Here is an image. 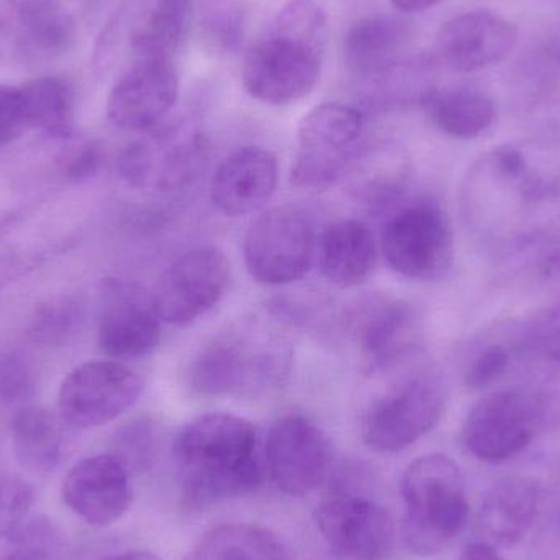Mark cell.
Returning <instances> with one entry per match:
<instances>
[{"label": "cell", "mask_w": 560, "mask_h": 560, "mask_svg": "<svg viewBox=\"0 0 560 560\" xmlns=\"http://www.w3.org/2000/svg\"><path fill=\"white\" fill-rule=\"evenodd\" d=\"M463 207L487 249L523 252L560 222V170L542 166L515 144L493 148L470 167Z\"/></svg>", "instance_id": "obj_1"}, {"label": "cell", "mask_w": 560, "mask_h": 560, "mask_svg": "<svg viewBox=\"0 0 560 560\" xmlns=\"http://www.w3.org/2000/svg\"><path fill=\"white\" fill-rule=\"evenodd\" d=\"M184 499L209 506L255 492L262 483L258 433L245 418L209 413L180 430L174 444Z\"/></svg>", "instance_id": "obj_2"}, {"label": "cell", "mask_w": 560, "mask_h": 560, "mask_svg": "<svg viewBox=\"0 0 560 560\" xmlns=\"http://www.w3.org/2000/svg\"><path fill=\"white\" fill-rule=\"evenodd\" d=\"M328 42V19L315 0H289L271 32L256 43L243 65V85L266 105L302 101L318 84Z\"/></svg>", "instance_id": "obj_3"}, {"label": "cell", "mask_w": 560, "mask_h": 560, "mask_svg": "<svg viewBox=\"0 0 560 560\" xmlns=\"http://www.w3.org/2000/svg\"><path fill=\"white\" fill-rule=\"evenodd\" d=\"M400 492L405 503L404 541L415 555H438L466 526V482L450 457L427 454L415 459L401 477Z\"/></svg>", "instance_id": "obj_4"}, {"label": "cell", "mask_w": 560, "mask_h": 560, "mask_svg": "<svg viewBox=\"0 0 560 560\" xmlns=\"http://www.w3.org/2000/svg\"><path fill=\"white\" fill-rule=\"evenodd\" d=\"M79 28L72 0H0V61L48 65L74 48Z\"/></svg>", "instance_id": "obj_5"}, {"label": "cell", "mask_w": 560, "mask_h": 560, "mask_svg": "<svg viewBox=\"0 0 560 560\" xmlns=\"http://www.w3.org/2000/svg\"><path fill=\"white\" fill-rule=\"evenodd\" d=\"M444 408L446 395L436 378H405L371 401L362 417V440L377 453L407 450L440 423Z\"/></svg>", "instance_id": "obj_6"}, {"label": "cell", "mask_w": 560, "mask_h": 560, "mask_svg": "<svg viewBox=\"0 0 560 560\" xmlns=\"http://www.w3.org/2000/svg\"><path fill=\"white\" fill-rule=\"evenodd\" d=\"M312 220L299 207L279 206L255 220L245 236L246 268L262 285H287L300 280L315 261Z\"/></svg>", "instance_id": "obj_7"}, {"label": "cell", "mask_w": 560, "mask_h": 560, "mask_svg": "<svg viewBox=\"0 0 560 560\" xmlns=\"http://www.w3.org/2000/svg\"><path fill=\"white\" fill-rule=\"evenodd\" d=\"M382 252L388 266L404 278H443L454 258L446 212L433 200H417L398 210L382 230Z\"/></svg>", "instance_id": "obj_8"}, {"label": "cell", "mask_w": 560, "mask_h": 560, "mask_svg": "<svg viewBox=\"0 0 560 560\" xmlns=\"http://www.w3.org/2000/svg\"><path fill=\"white\" fill-rule=\"evenodd\" d=\"M364 128V118L351 105L326 102L300 120V151L290 170L299 189H328L345 173L352 148Z\"/></svg>", "instance_id": "obj_9"}, {"label": "cell", "mask_w": 560, "mask_h": 560, "mask_svg": "<svg viewBox=\"0 0 560 560\" xmlns=\"http://www.w3.org/2000/svg\"><path fill=\"white\" fill-rule=\"evenodd\" d=\"M545 418L541 400L525 388H503L477 401L463 427L467 451L483 463H503L532 444Z\"/></svg>", "instance_id": "obj_10"}, {"label": "cell", "mask_w": 560, "mask_h": 560, "mask_svg": "<svg viewBox=\"0 0 560 560\" xmlns=\"http://www.w3.org/2000/svg\"><path fill=\"white\" fill-rule=\"evenodd\" d=\"M143 390V378L121 362H85L59 387V417L79 430L104 427L131 410Z\"/></svg>", "instance_id": "obj_11"}, {"label": "cell", "mask_w": 560, "mask_h": 560, "mask_svg": "<svg viewBox=\"0 0 560 560\" xmlns=\"http://www.w3.org/2000/svg\"><path fill=\"white\" fill-rule=\"evenodd\" d=\"M232 282L226 256L203 246L180 256L158 282L153 295L161 322L187 326L215 308Z\"/></svg>", "instance_id": "obj_12"}, {"label": "cell", "mask_w": 560, "mask_h": 560, "mask_svg": "<svg viewBox=\"0 0 560 560\" xmlns=\"http://www.w3.org/2000/svg\"><path fill=\"white\" fill-rule=\"evenodd\" d=\"M316 526L328 551L355 560H384L394 545L395 526L375 500L336 489L316 509Z\"/></svg>", "instance_id": "obj_13"}, {"label": "cell", "mask_w": 560, "mask_h": 560, "mask_svg": "<svg viewBox=\"0 0 560 560\" xmlns=\"http://www.w3.org/2000/svg\"><path fill=\"white\" fill-rule=\"evenodd\" d=\"M331 441L322 428L302 415H289L272 424L266 441V467L280 492L303 497L329 476Z\"/></svg>", "instance_id": "obj_14"}, {"label": "cell", "mask_w": 560, "mask_h": 560, "mask_svg": "<svg viewBox=\"0 0 560 560\" xmlns=\"http://www.w3.org/2000/svg\"><path fill=\"white\" fill-rule=\"evenodd\" d=\"M179 89L174 59H137L108 94V120L120 130L150 133L161 127L177 104Z\"/></svg>", "instance_id": "obj_15"}, {"label": "cell", "mask_w": 560, "mask_h": 560, "mask_svg": "<svg viewBox=\"0 0 560 560\" xmlns=\"http://www.w3.org/2000/svg\"><path fill=\"white\" fill-rule=\"evenodd\" d=\"M161 323L143 287L120 279L104 283L97 339L107 358L120 362L151 354L161 341Z\"/></svg>", "instance_id": "obj_16"}, {"label": "cell", "mask_w": 560, "mask_h": 560, "mask_svg": "<svg viewBox=\"0 0 560 560\" xmlns=\"http://www.w3.org/2000/svg\"><path fill=\"white\" fill-rule=\"evenodd\" d=\"M209 143L200 133L164 130L138 141L121 153L118 174L133 187L176 190L202 173Z\"/></svg>", "instance_id": "obj_17"}, {"label": "cell", "mask_w": 560, "mask_h": 560, "mask_svg": "<svg viewBox=\"0 0 560 560\" xmlns=\"http://www.w3.org/2000/svg\"><path fill=\"white\" fill-rule=\"evenodd\" d=\"M280 377V355L249 349L235 336L215 339L200 349L190 365L189 382L203 397H225L266 387Z\"/></svg>", "instance_id": "obj_18"}, {"label": "cell", "mask_w": 560, "mask_h": 560, "mask_svg": "<svg viewBox=\"0 0 560 560\" xmlns=\"http://www.w3.org/2000/svg\"><path fill=\"white\" fill-rule=\"evenodd\" d=\"M516 43L515 23L490 10H470L444 23L438 33L436 51L451 71L472 74L505 61Z\"/></svg>", "instance_id": "obj_19"}, {"label": "cell", "mask_w": 560, "mask_h": 560, "mask_svg": "<svg viewBox=\"0 0 560 560\" xmlns=\"http://www.w3.org/2000/svg\"><path fill=\"white\" fill-rule=\"evenodd\" d=\"M62 502L91 526L114 525L133 500L130 469L115 454L79 460L62 480Z\"/></svg>", "instance_id": "obj_20"}, {"label": "cell", "mask_w": 560, "mask_h": 560, "mask_svg": "<svg viewBox=\"0 0 560 560\" xmlns=\"http://www.w3.org/2000/svg\"><path fill=\"white\" fill-rule=\"evenodd\" d=\"M352 336L365 364L387 369L413 351L418 316L405 300L377 295L359 305L351 318Z\"/></svg>", "instance_id": "obj_21"}, {"label": "cell", "mask_w": 560, "mask_h": 560, "mask_svg": "<svg viewBox=\"0 0 560 560\" xmlns=\"http://www.w3.org/2000/svg\"><path fill=\"white\" fill-rule=\"evenodd\" d=\"M278 160L261 147H245L225 158L212 180V202L226 217L258 212L278 187Z\"/></svg>", "instance_id": "obj_22"}, {"label": "cell", "mask_w": 560, "mask_h": 560, "mask_svg": "<svg viewBox=\"0 0 560 560\" xmlns=\"http://www.w3.org/2000/svg\"><path fill=\"white\" fill-rule=\"evenodd\" d=\"M541 483L528 476L499 480L480 509V529L493 548L520 545L535 525L541 503Z\"/></svg>", "instance_id": "obj_23"}, {"label": "cell", "mask_w": 560, "mask_h": 560, "mask_svg": "<svg viewBox=\"0 0 560 560\" xmlns=\"http://www.w3.org/2000/svg\"><path fill=\"white\" fill-rule=\"evenodd\" d=\"M410 42L411 30L405 20L394 15L362 16L346 32V66L362 78L387 74L401 65Z\"/></svg>", "instance_id": "obj_24"}, {"label": "cell", "mask_w": 560, "mask_h": 560, "mask_svg": "<svg viewBox=\"0 0 560 560\" xmlns=\"http://www.w3.org/2000/svg\"><path fill=\"white\" fill-rule=\"evenodd\" d=\"M319 268L332 285H361L371 278L377 262V243L368 223L339 220L323 232L318 243Z\"/></svg>", "instance_id": "obj_25"}, {"label": "cell", "mask_w": 560, "mask_h": 560, "mask_svg": "<svg viewBox=\"0 0 560 560\" xmlns=\"http://www.w3.org/2000/svg\"><path fill=\"white\" fill-rule=\"evenodd\" d=\"M190 0H135L127 42L137 59L174 58L186 38Z\"/></svg>", "instance_id": "obj_26"}, {"label": "cell", "mask_w": 560, "mask_h": 560, "mask_svg": "<svg viewBox=\"0 0 560 560\" xmlns=\"http://www.w3.org/2000/svg\"><path fill=\"white\" fill-rule=\"evenodd\" d=\"M424 105L433 124L457 140H472L495 124V104L479 89H433L424 97Z\"/></svg>", "instance_id": "obj_27"}, {"label": "cell", "mask_w": 560, "mask_h": 560, "mask_svg": "<svg viewBox=\"0 0 560 560\" xmlns=\"http://www.w3.org/2000/svg\"><path fill=\"white\" fill-rule=\"evenodd\" d=\"M13 454L23 469L48 474L62 456L61 421L43 407H23L13 418Z\"/></svg>", "instance_id": "obj_28"}, {"label": "cell", "mask_w": 560, "mask_h": 560, "mask_svg": "<svg viewBox=\"0 0 560 560\" xmlns=\"http://www.w3.org/2000/svg\"><path fill=\"white\" fill-rule=\"evenodd\" d=\"M189 560H287L275 533L248 523H230L207 532Z\"/></svg>", "instance_id": "obj_29"}, {"label": "cell", "mask_w": 560, "mask_h": 560, "mask_svg": "<svg viewBox=\"0 0 560 560\" xmlns=\"http://www.w3.org/2000/svg\"><path fill=\"white\" fill-rule=\"evenodd\" d=\"M30 128L52 138H71L75 130V95L71 82L59 75H43L20 85Z\"/></svg>", "instance_id": "obj_30"}, {"label": "cell", "mask_w": 560, "mask_h": 560, "mask_svg": "<svg viewBox=\"0 0 560 560\" xmlns=\"http://www.w3.org/2000/svg\"><path fill=\"white\" fill-rule=\"evenodd\" d=\"M0 560H66L65 535L45 516L30 520L3 539Z\"/></svg>", "instance_id": "obj_31"}, {"label": "cell", "mask_w": 560, "mask_h": 560, "mask_svg": "<svg viewBox=\"0 0 560 560\" xmlns=\"http://www.w3.org/2000/svg\"><path fill=\"white\" fill-rule=\"evenodd\" d=\"M84 310L74 296H56L39 305L28 326L30 338L39 345L62 346L81 328Z\"/></svg>", "instance_id": "obj_32"}, {"label": "cell", "mask_w": 560, "mask_h": 560, "mask_svg": "<svg viewBox=\"0 0 560 560\" xmlns=\"http://www.w3.org/2000/svg\"><path fill=\"white\" fill-rule=\"evenodd\" d=\"M516 349L560 362V299L536 312L515 331Z\"/></svg>", "instance_id": "obj_33"}, {"label": "cell", "mask_w": 560, "mask_h": 560, "mask_svg": "<svg viewBox=\"0 0 560 560\" xmlns=\"http://www.w3.org/2000/svg\"><path fill=\"white\" fill-rule=\"evenodd\" d=\"M36 394V375L32 364L19 352L0 358V401L22 405Z\"/></svg>", "instance_id": "obj_34"}, {"label": "cell", "mask_w": 560, "mask_h": 560, "mask_svg": "<svg viewBox=\"0 0 560 560\" xmlns=\"http://www.w3.org/2000/svg\"><path fill=\"white\" fill-rule=\"evenodd\" d=\"M35 502V492L19 477L0 476V541L23 525Z\"/></svg>", "instance_id": "obj_35"}, {"label": "cell", "mask_w": 560, "mask_h": 560, "mask_svg": "<svg viewBox=\"0 0 560 560\" xmlns=\"http://www.w3.org/2000/svg\"><path fill=\"white\" fill-rule=\"evenodd\" d=\"M513 349H516L515 346H506L502 342H492L479 349L464 372V382L467 387L480 390L499 381L512 364Z\"/></svg>", "instance_id": "obj_36"}, {"label": "cell", "mask_w": 560, "mask_h": 560, "mask_svg": "<svg viewBox=\"0 0 560 560\" xmlns=\"http://www.w3.org/2000/svg\"><path fill=\"white\" fill-rule=\"evenodd\" d=\"M30 130L25 98L20 85L0 84V150Z\"/></svg>", "instance_id": "obj_37"}, {"label": "cell", "mask_w": 560, "mask_h": 560, "mask_svg": "<svg viewBox=\"0 0 560 560\" xmlns=\"http://www.w3.org/2000/svg\"><path fill=\"white\" fill-rule=\"evenodd\" d=\"M104 164V151L95 141L81 143L66 151L58 160L62 176L71 180H85L94 177Z\"/></svg>", "instance_id": "obj_38"}, {"label": "cell", "mask_w": 560, "mask_h": 560, "mask_svg": "<svg viewBox=\"0 0 560 560\" xmlns=\"http://www.w3.org/2000/svg\"><path fill=\"white\" fill-rule=\"evenodd\" d=\"M538 272L549 282H560V235L548 243L538 261Z\"/></svg>", "instance_id": "obj_39"}, {"label": "cell", "mask_w": 560, "mask_h": 560, "mask_svg": "<svg viewBox=\"0 0 560 560\" xmlns=\"http://www.w3.org/2000/svg\"><path fill=\"white\" fill-rule=\"evenodd\" d=\"M459 560H503L497 548L486 541L470 542L464 548Z\"/></svg>", "instance_id": "obj_40"}, {"label": "cell", "mask_w": 560, "mask_h": 560, "mask_svg": "<svg viewBox=\"0 0 560 560\" xmlns=\"http://www.w3.org/2000/svg\"><path fill=\"white\" fill-rule=\"evenodd\" d=\"M394 9L400 10L404 13H420L424 10L433 9L438 3L443 0H388Z\"/></svg>", "instance_id": "obj_41"}, {"label": "cell", "mask_w": 560, "mask_h": 560, "mask_svg": "<svg viewBox=\"0 0 560 560\" xmlns=\"http://www.w3.org/2000/svg\"><path fill=\"white\" fill-rule=\"evenodd\" d=\"M102 560H161V558L151 551H125Z\"/></svg>", "instance_id": "obj_42"}, {"label": "cell", "mask_w": 560, "mask_h": 560, "mask_svg": "<svg viewBox=\"0 0 560 560\" xmlns=\"http://www.w3.org/2000/svg\"><path fill=\"white\" fill-rule=\"evenodd\" d=\"M549 49H551L552 58L558 59L560 61V26L558 32L552 36L551 43H549Z\"/></svg>", "instance_id": "obj_43"}, {"label": "cell", "mask_w": 560, "mask_h": 560, "mask_svg": "<svg viewBox=\"0 0 560 560\" xmlns=\"http://www.w3.org/2000/svg\"><path fill=\"white\" fill-rule=\"evenodd\" d=\"M319 560H355V559L346 558V556L336 555V552L328 551V555L323 556V558Z\"/></svg>", "instance_id": "obj_44"}]
</instances>
